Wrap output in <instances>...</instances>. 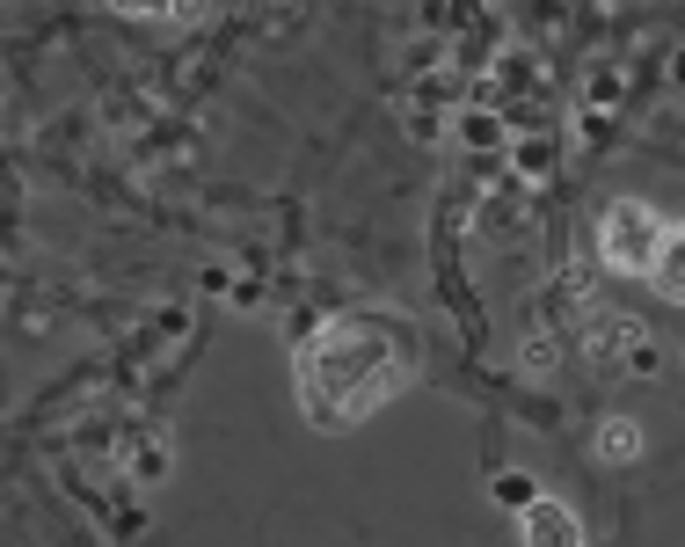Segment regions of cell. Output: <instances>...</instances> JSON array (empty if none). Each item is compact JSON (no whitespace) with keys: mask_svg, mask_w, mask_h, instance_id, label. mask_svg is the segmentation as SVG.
<instances>
[{"mask_svg":"<svg viewBox=\"0 0 685 547\" xmlns=\"http://www.w3.org/2000/svg\"><path fill=\"white\" fill-rule=\"evenodd\" d=\"M408 358H416L408 328L372 322V314L322 328V336H314V350H306V409H314L322 424L358 416V409L386 402V394L408 380Z\"/></svg>","mask_w":685,"mask_h":547,"instance_id":"1","label":"cell"},{"mask_svg":"<svg viewBox=\"0 0 685 547\" xmlns=\"http://www.w3.org/2000/svg\"><path fill=\"white\" fill-rule=\"evenodd\" d=\"M584 358H591V372H605V380H627V372H649V365H656V336H649L635 314L598 306L591 328H584Z\"/></svg>","mask_w":685,"mask_h":547,"instance_id":"2","label":"cell"},{"mask_svg":"<svg viewBox=\"0 0 685 547\" xmlns=\"http://www.w3.org/2000/svg\"><path fill=\"white\" fill-rule=\"evenodd\" d=\"M664 234L671 226L649 212L642 198H620L613 212H605V226H598V256L613 270H656V256H664Z\"/></svg>","mask_w":685,"mask_h":547,"instance_id":"3","label":"cell"},{"mask_svg":"<svg viewBox=\"0 0 685 547\" xmlns=\"http://www.w3.org/2000/svg\"><path fill=\"white\" fill-rule=\"evenodd\" d=\"M518 533H525V547H584V526H576V511L554 504V496H532V504L518 511Z\"/></svg>","mask_w":685,"mask_h":547,"instance_id":"4","label":"cell"},{"mask_svg":"<svg viewBox=\"0 0 685 547\" xmlns=\"http://www.w3.org/2000/svg\"><path fill=\"white\" fill-rule=\"evenodd\" d=\"M649 278H656V292H664V300L685 306V220L664 234V256H656V270H649Z\"/></svg>","mask_w":685,"mask_h":547,"instance_id":"5","label":"cell"},{"mask_svg":"<svg viewBox=\"0 0 685 547\" xmlns=\"http://www.w3.org/2000/svg\"><path fill=\"white\" fill-rule=\"evenodd\" d=\"M635 453H642V424H627V416H605V424H598V460L627 467Z\"/></svg>","mask_w":685,"mask_h":547,"instance_id":"6","label":"cell"},{"mask_svg":"<svg viewBox=\"0 0 685 547\" xmlns=\"http://www.w3.org/2000/svg\"><path fill=\"white\" fill-rule=\"evenodd\" d=\"M460 139L474 146V154H489V146H504V118H496V110H460Z\"/></svg>","mask_w":685,"mask_h":547,"instance_id":"7","label":"cell"},{"mask_svg":"<svg viewBox=\"0 0 685 547\" xmlns=\"http://www.w3.org/2000/svg\"><path fill=\"white\" fill-rule=\"evenodd\" d=\"M489 496H496L504 511H525L532 496H540V482H532V475H496V482H489Z\"/></svg>","mask_w":685,"mask_h":547,"instance_id":"8","label":"cell"},{"mask_svg":"<svg viewBox=\"0 0 685 547\" xmlns=\"http://www.w3.org/2000/svg\"><path fill=\"white\" fill-rule=\"evenodd\" d=\"M547 168H554V139H525V146H518V176L540 182Z\"/></svg>","mask_w":685,"mask_h":547,"instance_id":"9","label":"cell"},{"mask_svg":"<svg viewBox=\"0 0 685 547\" xmlns=\"http://www.w3.org/2000/svg\"><path fill=\"white\" fill-rule=\"evenodd\" d=\"M518 365H525V372H547V365H554V336H525Z\"/></svg>","mask_w":685,"mask_h":547,"instance_id":"10","label":"cell"},{"mask_svg":"<svg viewBox=\"0 0 685 547\" xmlns=\"http://www.w3.org/2000/svg\"><path fill=\"white\" fill-rule=\"evenodd\" d=\"M591 102H598V110H613V102H620V81H613V74H591Z\"/></svg>","mask_w":685,"mask_h":547,"instance_id":"11","label":"cell"},{"mask_svg":"<svg viewBox=\"0 0 685 547\" xmlns=\"http://www.w3.org/2000/svg\"><path fill=\"white\" fill-rule=\"evenodd\" d=\"M671 81H678V88H685V52H678V59H671Z\"/></svg>","mask_w":685,"mask_h":547,"instance_id":"12","label":"cell"}]
</instances>
